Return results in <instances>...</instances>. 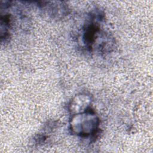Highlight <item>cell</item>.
Here are the masks:
<instances>
[{
  "mask_svg": "<svg viewBox=\"0 0 153 153\" xmlns=\"http://www.w3.org/2000/svg\"><path fill=\"white\" fill-rule=\"evenodd\" d=\"M99 120L94 111H87L74 114L70 122L72 133L81 136H88L94 133L97 129Z\"/></svg>",
  "mask_w": 153,
  "mask_h": 153,
  "instance_id": "cell-1",
  "label": "cell"
},
{
  "mask_svg": "<svg viewBox=\"0 0 153 153\" xmlns=\"http://www.w3.org/2000/svg\"><path fill=\"white\" fill-rule=\"evenodd\" d=\"M90 103L89 96L81 94L76 96L69 105V111L74 114L81 113L87 111Z\"/></svg>",
  "mask_w": 153,
  "mask_h": 153,
  "instance_id": "cell-2",
  "label": "cell"
}]
</instances>
